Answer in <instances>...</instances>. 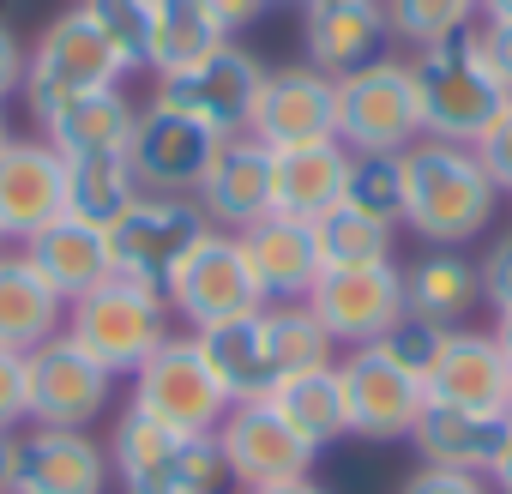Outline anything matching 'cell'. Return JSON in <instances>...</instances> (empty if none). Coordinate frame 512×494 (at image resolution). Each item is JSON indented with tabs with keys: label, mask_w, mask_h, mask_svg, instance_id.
Wrapping results in <instances>:
<instances>
[{
	"label": "cell",
	"mask_w": 512,
	"mask_h": 494,
	"mask_svg": "<svg viewBox=\"0 0 512 494\" xmlns=\"http://www.w3.org/2000/svg\"><path fill=\"white\" fill-rule=\"evenodd\" d=\"M500 211V187L488 181L476 145L452 139H416L404 151V211L398 223L428 247H470Z\"/></svg>",
	"instance_id": "6da1fadb"
},
{
	"label": "cell",
	"mask_w": 512,
	"mask_h": 494,
	"mask_svg": "<svg viewBox=\"0 0 512 494\" xmlns=\"http://www.w3.org/2000/svg\"><path fill=\"white\" fill-rule=\"evenodd\" d=\"M416 73V97H422V127L428 139H452V145H476L500 115H506V85L488 67L482 49V19L452 25L446 37L422 43L410 55Z\"/></svg>",
	"instance_id": "7a4b0ae2"
},
{
	"label": "cell",
	"mask_w": 512,
	"mask_h": 494,
	"mask_svg": "<svg viewBox=\"0 0 512 494\" xmlns=\"http://www.w3.org/2000/svg\"><path fill=\"white\" fill-rule=\"evenodd\" d=\"M103 446H109V476L121 482V494H223L229 488L217 434H175L127 410Z\"/></svg>",
	"instance_id": "3957f363"
},
{
	"label": "cell",
	"mask_w": 512,
	"mask_h": 494,
	"mask_svg": "<svg viewBox=\"0 0 512 494\" xmlns=\"http://www.w3.org/2000/svg\"><path fill=\"white\" fill-rule=\"evenodd\" d=\"M127 79V61L109 49V37L85 19V7H67L61 19H49V31L25 49V109L37 121L61 115L73 97L109 91Z\"/></svg>",
	"instance_id": "277c9868"
},
{
	"label": "cell",
	"mask_w": 512,
	"mask_h": 494,
	"mask_svg": "<svg viewBox=\"0 0 512 494\" xmlns=\"http://www.w3.org/2000/svg\"><path fill=\"white\" fill-rule=\"evenodd\" d=\"M169 320H175V314H169L163 290L133 284V278H109V284H97L91 296L67 302V338H73L91 362H103L115 380L133 374V368L169 338Z\"/></svg>",
	"instance_id": "5b68a950"
},
{
	"label": "cell",
	"mask_w": 512,
	"mask_h": 494,
	"mask_svg": "<svg viewBox=\"0 0 512 494\" xmlns=\"http://www.w3.org/2000/svg\"><path fill=\"white\" fill-rule=\"evenodd\" d=\"M422 127V97L410 61H368L338 79V145L356 157H404Z\"/></svg>",
	"instance_id": "8992f818"
},
{
	"label": "cell",
	"mask_w": 512,
	"mask_h": 494,
	"mask_svg": "<svg viewBox=\"0 0 512 494\" xmlns=\"http://www.w3.org/2000/svg\"><path fill=\"white\" fill-rule=\"evenodd\" d=\"M127 380H133V404L127 410H139V416H151V422H163L175 434H217V422L235 404L223 392V380L211 374V362H205L193 332H181V338L169 332Z\"/></svg>",
	"instance_id": "52a82bcc"
},
{
	"label": "cell",
	"mask_w": 512,
	"mask_h": 494,
	"mask_svg": "<svg viewBox=\"0 0 512 494\" xmlns=\"http://www.w3.org/2000/svg\"><path fill=\"white\" fill-rule=\"evenodd\" d=\"M163 302H169V314L187 332H205V326H223V320H241L253 308H266L260 278H253V266H247V247L229 229H205L187 247L181 266L163 284Z\"/></svg>",
	"instance_id": "ba28073f"
},
{
	"label": "cell",
	"mask_w": 512,
	"mask_h": 494,
	"mask_svg": "<svg viewBox=\"0 0 512 494\" xmlns=\"http://www.w3.org/2000/svg\"><path fill=\"white\" fill-rule=\"evenodd\" d=\"M260 85H266V61L229 37L217 55H205V61H193V67L157 79L151 103H157V109H175V115H193V121L211 127L217 139H235V133H247V121H253Z\"/></svg>",
	"instance_id": "9c48e42d"
},
{
	"label": "cell",
	"mask_w": 512,
	"mask_h": 494,
	"mask_svg": "<svg viewBox=\"0 0 512 494\" xmlns=\"http://www.w3.org/2000/svg\"><path fill=\"white\" fill-rule=\"evenodd\" d=\"M217 452L229 464V482L247 494V488H272V482H296L314 470L320 446H308L272 398H235L229 416L217 422Z\"/></svg>",
	"instance_id": "30bf717a"
},
{
	"label": "cell",
	"mask_w": 512,
	"mask_h": 494,
	"mask_svg": "<svg viewBox=\"0 0 512 494\" xmlns=\"http://www.w3.org/2000/svg\"><path fill=\"white\" fill-rule=\"evenodd\" d=\"M205 211L187 199V193H139L133 211L109 229V247H115V278H133V284H151L163 290L169 272L181 266V254L205 235Z\"/></svg>",
	"instance_id": "8fae6325"
},
{
	"label": "cell",
	"mask_w": 512,
	"mask_h": 494,
	"mask_svg": "<svg viewBox=\"0 0 512 494\" xmlns=\"http://www.w3.org/2000/svg\"><path fill=\"white\" fill-rule=\"evenodd\" d=\"M308 314L326 326L338 350L380 344L386 326L404 314V272L386 266H326L320 284L308 290Z\"/></svg>",
	"instance_id": "7c38bea8"
},
{
	"label": "cell",
	"mask_w": 512,
	"mask_h": 494,
	"mask_svg": "<svg viewBox=\"0 0 512 494\" xmlns=\"http://www.w3.org/2000/svg\"><path fill=\"white\" fill-rule=\"evenodd\" d=\"M338 374H344V398H350V434H362V440H410V428H416V416L428 404L422 374L392 362L380 344L344 350Z\"/></svg>",
	"instance_id": "4fadbf2b"
},
{
	"label": "cell",
	"mask_w": 512,
	"mask_h": 494,
	"mask_svg": "<svg viewBox=\"0 0 512 494\" xmlns=\"http://www.w3.org/2000/svg\"><path fill=\"white\" fill-rule=\"evenodd\" d=\"M31 368V422L37 428H91L115 404V374L91 362L67 332L25 356Z\"/></svg>",
	"instance_id": "5bb4252c"
},
{
	"label": "cell",
	"mask_w": 512,
	"mask_h": 494,
	"mask_svg": "<svg viewBox=\"0 0 512 494\" xmlns=\"http://www.w3.org/2000/svg\"><path fill=\"white\" fill-rule=\"evenodd\" d=\"M247 133L266 151H296V145H326L338 139V79L302 67H278L260 85V103H253Z\"/></svg>",
	"instance_id": "9a60e30c"
},
{
	"label": "cell",
	"mask_w": 512,
	"mask_h": 494,
	"mask_svg": "<svg viewBox=\"0 0 512 494\" xmlns=\"http://www.w3.org/2000/svg\"><path fill=\"white\" fill-rule=\"evenodd\" d=\"M217 133L199 127L193 115H175V109H157L145 103L139 109V127H133V145H127V163L139 175L145 193H199L211 157H217Z\"/></svg>",
	"instance_id": "2e32d148"
},
{
	"label": "cell",
	"mask_w": 512,
	"mask_h": 494,
	"mask_svg": "<svg viewBox=\"0 0 512 494\" xmlns=\"http://www.w3.org/2000/svg\"><path fill=\"white\" fill-rule=\"evenodd\" d=\"M67 211V157L49 139L0 145V241H31Z\"/></svg>",
	"instance_id": "e0dca14e"
},
{
	"label": "cell",
	"mask_w": 512,
	"mask_h": 494,
	"mask_svg": "<svg viewBox=\"0 0 512 494\" xmlns=\"http://www.w3.org/2000/svg\"><path fill=\"white\" fill-rule=\"evenodd\" d=\"M109 488V446L91 428H25L13 494H103Z\"/></svg>",
	"instance_id": "ac0fdd59"
},
{
	"label": "cell",
	"mask_w": 512,
	"mask_h": 494,
	"mask_svg": "<svg viewBox=\"0 0 512 494\" xmlns=\"http://www.w3.org/2000/svg\"><path fill=\"white\" fill-rule=\"evenodd\" d=\"M193 205L205 211L211 229H229V235H241L260 217H272V151L253 133L223 139L211 169H205V181H199V193H193Z\"/></svg>",
	"instance_id": "d6986e66"
},
{
	"label": "cell",
	"mask_w": 512,
	"mask_h": 494,
	"mask_svg": "<svg viewBox=\"0 0 512 494\" xmlns=\"http://www.w3.org/2000/svg\"><path fill=\"white\" fill-rule=\"evenodd\" d=\"M506 392H512V362L494 344V332H476V326L446 332V344L428 368V398L506 416Z\"/></svg>",
	"instance_id": "ffe728a7"
},
{
	"label": "cell",
	"mask_w": 512,
	"mask_h": 494,
	"mask_svg": "<svg viewBox=\"0 0 512 494\" xmlns=\"http://www.w3.org/2000/svg\"><path fill=\"white\" fill-rule=\"evenodd\" d=\"M19 254L49 278V290H55L61 302H79V296H91L97 284L115 278L109 229H97V223H85V217H73V211H61L49 229H37Z\"/></svg>",
	"instance_id": "44dd1931"
},
{
	"label": "cell",
	"mask_w": 512,
	"mask_h": 494,
	"mask_svg": "<svg viewBox=\"0 0 512 494\" xmlns=\"http://www.w3.org/2000/svg\"><path fill=\"white\" fill-rule=\"evenodd\" d=\"M241 247H247V266L260 278V296L266 302H308V290L320 284L326 260H320V241H314V223L302 217H260L253 229H241Z\"/></svg>",
	"instance_id": "7402d4cb"
},
{
	"label": "cell",
	"mask_w": 512,
	"mask_h": 494,
	"mask_svg": "<svg viewBox=\"0 0 512 494\" xmlns=\"http://www.w3.org/2000/svg\"><path fill=\"white\" fill-rule=\"evenodd\" d=\"M500 434H506V416L428 398V404H422V416H416V428H410V446H416V458H422V464L488 476V464H494V452H500Z\"/></svg>",
	"instance_id": "603a6c76"
},
{
	"label": "cell",
	"mask_w": 512,
	"mask_h": 494,
	"mask_svg": "<svg viewBox=\"0 0 512 494\" xmlns=\"http://www.w3.org/2000/svg\"><path fill=\"white\" fill-rule=\"evenodd\" d=\"M392 25L380 0H356V7H326V13H302V55L314 73L344 79L368 61H380Z\"/></svg>",
	"instance_id": "cb8c5ba5"
},
{
	"label": "cell",
	"mask_w": 512,
	"mask_h": 494,
	"mask_svg": "<svg viewBox=\"0 0 512 494\" xmlns=\"http://www.w3.org/2000/svg\"><path fill=\"white\" fill-rule=\"evenodd\" d=\"M67 332V302L49 290V278L25 254H0V350H43Z\"/></svg>",
	"instance_id": "d4e9b609"
},
{
	"label": "cell",
	"mask_w": 512,
	"mask_h": 494,
	"mask_svg": "<svg viewBox=\"0 0 512 494\" xmlns=\"http://www.w3.org/2000/svg\"><path fill=\"white\" fill-rule=\"evenodd\" d=\"M211 374L223 380L229 398H266L278 386V362H272V326H266V308H253L241 320H223V326H205L193 332Z\"/></svg>",
	"instance_id": "484cf974"
},
{
	"label": "cell",
	"mask_w": 512,
	"mask_h": 494,
	"mask_svg": "<svg viewBox=\"0 0 512 494\" xmlns=\"http://www.w3.org/2000/svg\"><path fill=\"white\" fill-rule=\"evenodd\" d=\"M133 127H139V103L121 85H109V91L73 97L61 115H49L43 121V139L61 157H121L133 145Z\"/></svg>",
	"instance_id": "4316f807"
},
{
	"label": "cell",
	"mask_w": 512,
	"mask_h": 494,
	"mask_svg": "<svg viewBox=\"0 0 512 494\" xmlns=\"http://www.w3.org/2000/svg\"><path fill=\"white\" fill-rule=\"evenodd\" d=\"M344 175H350V151L338 139L296 145V151H272V211L314 223L326 205L344 199Z\"/></svg>",
	"instance_id": "83f0119b"
},
{
	"label": "cell",
	"mask_w": 512,
	"mask_h": 494,
	"mask_svg": "<svg viewBox=\"0 0 512 494\" xmlns=\"http://www.w3.org/2000/svg\"><path fill=\"white\" fill-rule=\"evenodd\" d=\"M476 302H482V272H476V260L452 254V247H428L404 272V308L446 326V332H458Z\"/></svg>",
	"instance_id": "f1b7e54d"
},
{
	"label": "cell",
	"mask_w": 512,
	"mask_h": 494,
	"mask_svg": "<svg viewBox=\"0 0 512 494\" xmlns=\"http://www.w3.org/2000/svg\"><path fill=\"white\" fill-rule=\"evenodd\" d=\"M223 43H229V31L211 13V0H151V55H145L151 79H169V73L217 55Z\"/></svg>",
	"instance_id": "f546056e"
},
{
	"label": "cell",
	"mask_w": 512,
	"mask_h": 494,
	"mask_svg": "<svg viewBox=\"0 0 512 494\" xmlns=\"http://www.w3.org/2000/svg\"><path fill=\"white\" fill-rule=\"evenodd\" d=\"M266 398L278 404V416H284L308 446H332V440L350 434V398H344L338 362L308 368V374H290V380H278Z\"/></svg>",
	"instance_id": "4dcf8cb0"
},
{
	"label": "cell",
	"mask_w": 512,
	"mask_h": 494,
	"mask_svg": "<svg viewBox=\"0 0 512 494\" xmlns=\"http://www.w3.org/2000/svg\"><path fill=\"white\" fill-rule=\"evenodd\" d=\"M139 193H145V187H139L127 151H121V157H67V211H73V217H85V223H97V229H115V223L133 211Z\"/></svg>",
	"instance_id": "1f68e13d"
},
{
	"label": "cell",
	"mask_w": 512,
	"mask_h": 494,
	"mask_svg": "<svg viewBox=\"0 0 512 494\" xmlns=\"http://www.w3.org/2000/svg\"><path fill=\"white\" fill-rule=\"evenodd\" d=\"M392 235H398V223H386V217H374V211H362L350 199H338V205H326L314 217V241H320L326 266H386L392 260Z\"/></svg>",
	"instance_id": "d6a6232c"
},
{
	"label": "cell",
	"mask_w": 512,
	"mask_h": 494,
	"mask_svg": "<svg viewBox=\"0 0 512 494\" xmlns=\"http://www.w3.org/2000/svg\"><path fill=\"white\" fill-rule=\"evenodd\" d=\"M266 326H272V362H278V380L338 362V344H332L326 326L308 314V302H266Z\"/></svg>",
	"instance_id": "836d02e7"
},
{
	"label": "cell",
	"mask_w": 512,
	"mask_h": 494,
	"mask_svg": "<svg viewBox=\"0 0 512 494\" xmlns=\"http://www.w3.org/2000/svg\"><path fill=\"white\" fill-rule=\"evenodd\" d=\"M79 7L109 37V49L127 61V73H145V55H151V0H79Z\"/></svg>",
	"instance_id": "e575fe53"
},
{
	"label": "cell",
	"mask_w": 512,
	"mask_h": 494,
	"mask_svg": "<svg viewBox=\"0 0 512 494\" xmlns=\"http://www.w3.org/2000/svg\"><path fill=\"white\" fill-rule=\"evenodd\" d=\"M344 199L398 223L404 211V157H356L350 151V175H344Z\"/></svg>",
	"instance_id": "d590c367"
},
{
	"label": "cell",
	"mask_w": 512,
	"mask_h": 494,
	"mask_svg": "<svg viewBox=\"0 0 512 494\" xmlns=\"http://www.w3.org/2000/svg\"><path fill=\"white\" fill-rule=\"evenodd\" d=\"M380 7H386V25H392V37H404L410 49H422V43L446 37L452 25L476 19V7H482V0H380Z\"/></svg>",
	"instance_id": "8d00e7d4"
},
{
	"label": "cell",
	"mask_w": 512,
	"mask_h": 494,
	"mask_svg": "<svg viewBox=\"0 0 512 494\" xmlns=\"http://www.w3.org/2000/svg\"><path fill=\"white\" fill-rule=\"evenodd\" d=\"M440 344H446V326H434V320H422V314H410V308H404V314L386 326V338H380V350H386L392 362H404L410 374H422V380H428Z\"/></svg>",
	"instance_id": "74e56055"
},
{
	"label": "cell",
	"mask_w": 512,
	"mask_h": 494,
	"mask_svg": "<svg viewBox=\"0 0 512 494\" xmlns=\"http://www.w3.org/2000/svg\"><path fill=\"white\" fill-rule=\"evenodd\" d=\"M31 422V368L19 350H0V434H19Z\"/></svg>",
	"instance_id": "f35d334b"
},
{
	"label": "cell",
	"mask_w": 512,
	"mask_h": 494,
	"mask_svg": "<svg viewBox=\"0 0 512 494\" xmlns=\"http://www.w3.org/2000/svg\"><path fill=\"white\" fill-rule=\"evenodd\" d=\"M476 272H482V302H488L494 314H506V308H512V229L488 247V254H482V266H476Z\"/></svg>",
	"instance_id": "ab89813d"
},
{
	"label": "cell",
	"mask_w": 512,
	"mask_h": 494,
	"mask_svg": "<svg viewBox=\"0 0 512 494\" xmlns=\"http://www.w3.org/2000/svg\"><path fill=\"white\" fill-rule=\"evenodd\" d=\"M476 157H482V169H488V181L500 187V193H512V103H506V115L476 139Z\"/></svg>",
	"instance_id": "60d3db41"
},
{
	"label": "cell",
	"mask_w": 512,
	"mask_h": 494,
	"mask_svg": "<svg viewBox=\"0 0 512 494\" xmlns=\"http://www.w3.org/2000/svg\"><path fill=\"white\" fill-rule=\"evenodd\" d=\"M398 494H494L488 476H470V470H440V464H422Z\"/></svg>",
	"instance_id": "b9f144b4"
},
{
	"label": "cell",
	"mask_w": 512,
	"mask_h": 494,
	"mask_svg": "<svg viewBox=\"0 0 512 494\" xmlns=\"http://www.w3.org/2000/svg\"><path fill=\"white\" fill-rule=\"evenodd\" d=\"M25 91V43L13 25H0V109H7V97Z\"/></svg>",
	"instance_id": "7bdbcfd3"
},
{
	"label": "cell",
	"mask_w": 512,
	"mask_h": 494,
	"mask_svg": "<svg viewBox=\"0 0 512 494\" xmlns=\"http://www.w3.org/2000/svg\"><path fill=\"white\" fill-rule=\"evenodd\" d=\"M482 49H488L494 79H500L506 97H512V25H482Z\"/></svg>",
	"instance_id": "ee69618b"
},
{
	"label": "cell",
	"mask_w": 512,
	"mask_h": 494,
	"mask_svg": "<svg viewBox=\"0 0 512 494\" xmlns=\"http://www.w3.org/2000/svg\"><path fill=\"white\" fill-rule=\"evenodd\" d=\"M266 7H278V0H211V13L223 19V31H229V37H235L241 25H253Z\"/></svg>",
	"instance_id": "f6af8a7d"
},
{
	"label": "cell",
	"mask_w": 512,
	"mask_h": 494,
	"mask_svg": "<svg viewBox=\"0 0 512 494\" xmlns=\"http://www.w3.org/2000/svg\"><path fill=\"white\" fill-rule=\"evenodd\" d=\"M488 488H494V494H512V422H506L500 452H494V464H488Z\"/></svg>",
	"instance_id": "bcb514c9"
},
{
	"label": "cell",
	"mask_w": 512,
	"mask_h": 494,
	"mask_svg": "<svg viewBox=\"0 0 512 494\" xmlns=\"http://www.w3.org/2000/svg\"><path fill=\"white\" fill-rule=\"evenodd\" d=\"M13 464H19V434H0V494H13Z\"/></svg>",
	"instance_id": "7dc6e473"
},
{
	"label": "cell",
	"mask_w": 512,
	"mask_h": 494,
	"mask_svg": "<svg viewBox=\"0 0 512 494\" xmlns=\"http://www.w3.org/2000/svg\"><path fill=\"white\" fill-rule=\"evenodd\" d=\"M247 494H332V488H320L314 476H296V482H272V488H247Z\"/></svg>",
	"instance_id": "c3c4849f"
},
{
	"label": "cell",
	"mask_w": 512,
	"mask_h": 494,
	"mask_svg": "<svg viewBox=\"0 0 512 494\" xmlns=\"http://www.w3.org/2000/svg\"><path fill=\"white\" fill-rule=\"evenodd\" d=\"M476 19H482V25H512V0H482Z\"/></svg>",
	"instance_id": "681fc988"
},
{
	"label": "cell",
	"mask_w": 512,
	"mask_h": 494,
	"mask_svg": "<svg viewBox=\"0 0 512 494\" xmlns=\"http://www.w3.org/2000/svg\"><path fill=\"white\" fill-rule=\"evenodd\" d=\"M488 332H494V344H500V350H506V362H512V308H506V314H494V326H488Z\"/></svg>",
	"instance_id": "f907efd6"
},
{
	"label": "cell",
	"mask_w": 512,
	"mask_h": 494,
	"mask_svg": "<svg viewBox=\"0 0 512 494\" xmlns=\"http://www.w3.org/2000/svg\"><path fill=\"white\" fill-rule=\"evenodd\" d=\"M302 13H326V7H356V0H296Z\"/></svg>",
	"instance_id": "816d5d0a"
},
{
	"label": "cell",
	"mask_w": 512,
	"mask_h": 494,
	"mask_svg": "<svg viewBox=\"0 0 512 494\" xmlns=\"http://www.w3.org/2000/svg\"><path fill=\"white\" fill-rule=\"evenodd\" d=\"M7 139H13V133H7V109H0V145H7Z\"/></svg>",
	"instance_id": "f5cc1de1"
},
{
	"label": "cell",
	"mask_w": 512,
	"mask_h": 494,
	"mask_svg": "<svg viewBox=\"0 0 512 494\" xmlns=\"http://www.w3.org/2000/svg\"><path fill=\"white\" fill-rule=\"evenodd\" d=\"M506 422H512V392H506Z\"/></svg>",
	"instance_id": "db71d44e"
}]
</instances>
